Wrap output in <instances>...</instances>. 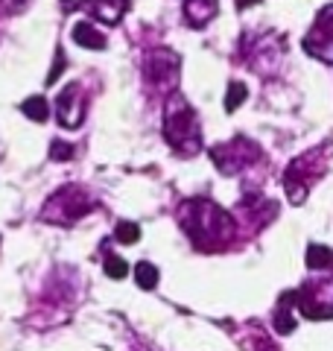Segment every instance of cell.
Masks as SVG:
<instances>
[{"instance_id": "17", "label": "cell", "mask_w": 333, "mask_h": 351, "mask_svg": "<svg viewBox=\"0 0 333 351\" xmlns=\"http://www.w3.org/2000/svg\"><path fill=\"white\" fill-rule=\"evenodd\" d=\"M246 103V85L243 82H231L228 85V97H225V112H237Z\"/></svg>"}, {"instance_id": "13", "label": "cell", "mask_w": 333, "mask_h": 351, "mask_svg": "<svg viewBox=\"0 0 333 351\" xmlns=\"http://www.w3.org/2000/svg\"><path fill=\"white\" fill-rule=\"evenodd\" d=\"M307 267L310 269H330L333 267V252L328 246H310L307 249Z\"/></svg>"}, {"instance_id": "19", "label": "cell", "mask_w": 333, "mask_h": 351, "mask_svg": "<svg viewBox=\"0 0 333 351\" xmlns=\"http://www.w3.org/2000/svg\"><path fill=\"white\" fill-rule=\"evenodd\" d=\"M73 156H76V149L68 144V141H53L50 144V158L53 161H68Z\"/></svg>"}, {"instance_id": "5", "label": "cell", "mask_w": 333, "mask_h": 351, "mask_svg": "<svg viewBox=\"0 0 333 351\" xmlns=\"http://www.w3.org/2000/svg\"><path fill=\"white\" fill-rule=\"evenodd\" d=\"M210 158H214L219 173L234 176L260 158V147L251 144L246 138H234V141H228V144H219V147L210 149Z\"/></svg>"}, {"instance_id": "10", "label": "cell", "mask_w": 333, "mask_h": 351, "mask_svg": "<svg viewBox=\"0 0 333 351\" xmlns=\"http://www.w3.org/2000/svg\"><path fill=\"white\" fill-rule=\"evenodd\" d=\"M182 6H184V18L190 21V27H205L219 12L217 0H184Z\"/></svg>"}, {"instance_id": "21", "label": "cell", "mask_w": 333, "mask_h": 351, "mask_svg": "<svg viewBox=\"0 0 333 351\" xmlns=\"http://www.w3.org/2000/svg\"><path fill=\"white\" fill-rule=\"evenodd\" d=\"M254 3H260V0H237V6H240V9H246V6H254Z\"/></svg>"}, {"instance_id": "15", "label": "cell", "mask_w": 333, "mask_h": 351, "mask_svg": "<svg viewBox=\"0 0 333 351\" xmlns=\"http://www.w3.org/2000/svg\"><path fill=\"white\" fill-rule=\"evenodd\" d=\"M135 281L140 284L143 290H152L155 284H158V269H155L149 261H140L135 267Z\"/></svg>"}, {"instance_id": "8", "label": "cell", "mask_w": 333, "mask_h": 351, "mask_svg": "<svg viewBox=\"0 0 333 351\" xmlns=\"http://www.w3.org/2000/svg\"><path fill=\"white\" fill-rule=\"evenodd\" d=\"M56 117H59V126L64 129H79L85 120V97L79 85H68L56 100Z\"/></svg>"}, {"instance_id": "14", "label": "cell", "mask_w": 333, "mask_h": 351, "mask_svg": "<svg viewBox=\"0 0 333 351\" xmlns=\"http://www.w3.org/2000/svg\"><path fill=\"white\" fill-rule=\"evenodd\" d=\"M24 114L29 120H36V123H41V120H47L50 106H47L44 97H29V100H24Z\"/></svg>"}, {"instance_id": "4", "label": "cell", "mask_w": 333, "mask_h": 351, "mask_svg": "<svg viewBox=\"0 0 333 351\" xmlns=\"http://www.w3.org/2000/svg\"><path fill=\"white\" fill-rule=\"evenodd\" d=\"M179 68H182L179 53H173L170 47H155L143 59V80L155 91H173L175 82H179Z\"/></svg>"}, {"instance_id": "9", "label": "cell", "mask_w": 333, "mask_h": 351, "mask_svg": "<svg viewBox=\"0 0 333 351\" xmlns=\"http://www.w3.org/2000/svg\"><path fill=\"white\" fill-rule=\"evenodd\" d=\"M79 6L94 21H99V24H111V27L120 24L123 15L129 12V0H82Z\"/></svg>"}, {"instance_id": "11", "label": "cell", "mask_w": 333, "mask_h": 351, "mask_svg": "<svg viewBox=\"0 0 333 351\" xmlns=\"http://www.w3.org/2000/svg\"><path fill=\"white\" fill-rule=\"evenodd\" d=\"M73 41L79 44V47H88V50H106V36L91 24V21H82V24L73 27Z\"/></svg>"}, {"instance_id": "20", "label": "cell", "mask_w": 333, "mask_h": 351, "mask_svg": "<svg viewBox=\"0 0 333 351\" xmlns=\"http://www.w3.org/2000/svg\"><path fill=\"white\" fill-rule=\"evenodd\" d=\"M29 3V0H0V12L3 15H12V12H21Z\"/></svg>"}, {"instance_id": "16", "label": "cell", "mask_w": 333, "mask_h": 351, "mask_svg": "<svg viewBox=\"0 0 333 351\" xmlns=\"http://www.w3.org/2000/svg\"><path fill=\"white\" fill-rule=\"evenodd\" d=\"M103 267H106V276L108 278H114V281H120V278H126V272H129V267H126V261L120 258V255H106V261H103Z\"/></svg>"}, {"instance_id": "7", "label": "cell", "mask_w": 333, "mask_h": 351, "mask_svg": "<svg viewBox=\"0 0 333 351\" xmlns=\"http://www.w3.org/2000/svg\"><path fill=\"white\" fill-rule=\"evenodd\" d=\"M304 50L310 56L333 64V3L316 15V24L304 38Z\"/></svg>"}, {"instance_id": "3", "label": "cell", "mask_w": 333, "mask_h": 351, "mask_svg": "<svg viewBox=\"0 0 333 351\" xmlns=\"http://www.w3.org/2000/svg\"><path fill=\"white\" fill-rule=\"evenodd\" d=\"M94 208H97V196L91 191L82 188V184H68V188H59L44 202L41 219L53 226H73L76 219L91 214Z\"/></svg>"}, {"instance_id": "1", "label": "cell", "mask_w": 333, "mask_h": 351, "mask_svg": "<svg viewBox=\"0 0 333 351\" xmlns=\"http://www.w3.org/2000/svg\"><path fill=\"white\" fill-rule=\"evenodd\" d=\"M182 228L202 252H219L234 237V217L208 199H187L182 205Z\"/></svg>"}, {"instance_id": "2", "label": "cell", "mask_w": 333, "mask_h": 351, "mask_svg": "<svg viewBox=\"0 0 333 351\" xmlns=\"http://www.w3.org/2000/svg\"><path fill=\"white\" fill-rule=\"evenodd\" d=\"M164 138L182 156H196L202 149V129H199L196 112L187 106L179 94L170 97L164 112Z\"/></svg>"}, {"instance_id": "12", "label": "cell", "mask_w": 333, "mask_h": 351, "mask_svg": "<svg viewBox=\"0 0 333 351\" xmlns=\"http://www.w3.org/2000/svg\"><path fill=\"white\" fill-rule=\"evenodd\" d=\"M293 304H295V293H284L281 295V304H278V311H275V331L278 334H293L295 331Z\"/></svg>"}, {"instance_id": "18", "label": "cell", "mask_w": 333, "mask_h": 351, "mask_svg": "<svg viewBox=\"0 0 333 351\" xmlns=\"http://www.w3.org/2000/svg\"><path fill=\"white\" fill-rule=\"evenodd\" d=\"M114 237L120 240V243H138L140 240V226L138 223H120Z\"/></svg>"}, {"instance_id": "6", "label": "cell", "mask_w": 333, "mask_h": 351, "mask_svg": "<svg viewBox=\"0 0 333 351\" xmlns=\"http://www.w3.org/2000/svg\"><path fill=\"white\" fill-rule=\"evenodd\" d=\"M295 307L307 319H330L333 316V278L304 284L301 290H295Z\"/></svg>"}]
</instances>
